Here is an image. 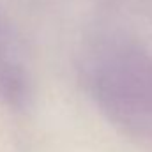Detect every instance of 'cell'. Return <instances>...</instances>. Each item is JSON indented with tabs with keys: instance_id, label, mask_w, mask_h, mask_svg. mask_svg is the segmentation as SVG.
<instances>
[{
	"instance_id": "6da1fadb",
	"label": "cell",
	"mask_w": 152,
	"mask_h": 152,
	"mask_svg": "<svg viewBox=\"0 0 152 152\" xmlns=\"http://www.w3.org/2000/svg\"><path fill=\"white\" fill-rule=\"evenodd\" d=\"M87 80L99 106L124 129L152 140V58L129 46L94 51Z\"/></svg>"
},
{
	"instance_id": "7a4b0ae2",
	"label": "cell",
	"mask_w": 152,
	"mask_h": 152,
	"mask_svg": "<svg viewBox=\"0 0 152 152\" xmlns=\"http://www.w3.org/2000/svg\"><path fill=\"white\" fill-rule=\"evenodd\" d=\"M28 92V80L11 36L0 25V97L9 104H20Z\"/></svg>"
}]
</instances>
